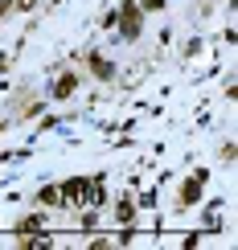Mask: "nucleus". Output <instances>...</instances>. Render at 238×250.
Instances as JSON below:
<instances>
[{"label": "nucleus", "instance_id": "nucleus-1", "mask_svg": "<svg viewBox=\"0 0 238 250\" xmlns=\"http://www.w3.org/2000/svg\"><path fill=\"white\" fill-rule=\"evenodd\" d=\"M82 193H87V181H66V189H62V197H66V201H78Z\"/></svg>", "mask_w": 238, "mask_h": 250}]
</instances>
